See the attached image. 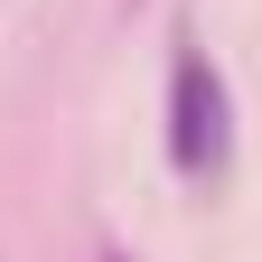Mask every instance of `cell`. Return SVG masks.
<instances>
[{"label":"cell","mask_w":262,"mask_h":262,"mask_svg":"<svg viewBox=\"0 0 262 262\" xmlns=\"http://www.w3.org/2000/svg\"><path fill=\"white\" fill-rule=\"evenodd\" d=\"M225 150H234V131H225V75L196 47H178V66H169V159H178V178H215Z\"/></svg>","instance_id":"1"},{"label":"cell","mask_w":262,"mask_h":262,"mask_svg":"<svg viewBox=\"0 0 262 262\" xmlns=\"http://www.w3.org/2000/svg\"><path fill=\"white\" fill-rule=\"evenodd\" d=\"M94 262H131V253H122V244H103V253H94Z\"/></svg>","instance_id":"2"}]
</instances>
